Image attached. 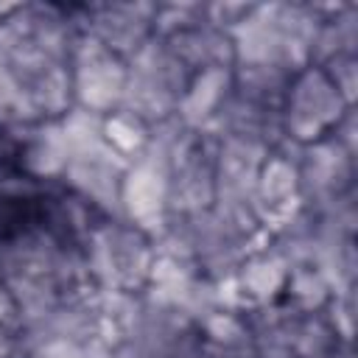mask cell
Wrapping results in <instances>:
<instances>
[{
	"label": "cell",
	"instance_id": "cell-6",
	"mask_svg": "<svg viewBox=\"0 0 358 358\" xmlns=\"http://www.w3.org/2000/svg\"><path fill=\"white\" fill-rule=\"evenodd\" d=\"M157 3H87L73 6L81 34L98 39L120 59H131L148 39H154Z\"/></svg>",
	"mask_w": 358,
	"mask_h": 358
},
{
	"label": "cell",
	"instance_id": "cell-5",
	"mask_svg": "<svg viewBox=\"0 0 358 358\" xmlns=\"http://www.w3.org/2000/svg\"><path fill=\"white\" fill-rule=\"evenodd\" d=\"M70 76H73V98L76 106L106 117L115 109H120L129 64L117 53L106 50L98 39L78 34L73 50H70Z\"/></svg>",
	"mask_w": 358,
	"mask_h": 358
},
{
	"label": "cell",
	"instance_id": "cell-14",
	"mask_svg": "<svg viewBox=\"0 0 358 358\" xmlns=\"http://www.w3.org/2000/svg\"><path fill=\"white\" fill-rule=\"evenodd\" d=\"M101 129H103V140L109 143V148H115L129 162L145 148L148 131H151L148 123H143L140 117H134L126 109H115L112 115H106Z\"/></svg>",
	"mask_w": 358,
	"mask_h": 358
},
{
	"label": "cell",
	"instance_id": "cell-13",
	"mask_svg": "<svg viewBox=\"0 0 358 358\" xmlns=\"http://www.w3.org/2000/svg\"><path fill=\"white\" fill-rule=\"evenodd\" d=\"M280 299L299 313H316L327 308V302L333 299V288L316 266H294L288 268V280Z\"/></svg>",
	"mask_w": 358,
	"mask_h": 358
},
{
	"label": "cell",
	"instance_id": "cell-11",
	"mask_svg": "<svg viewBox=\"0 0 358 358\" xmlns=\"http://www.w3.org/2000/svg\"><path fill=\"white\" fill-rule=\"evenodd\" d=\"M67 140L59 120L36 123L25 131L17 148V173L28 176L31 182L50 185L59 182L67 165Z\"/></svg>",
	"mask_w": 358,
	"mask_h": 358
},
{
	"label": "cell",
	"instance_id": "cell-9",
	"mask_svg": "<svg viewBox=\"0 0 358 358\" xmlns=\"http://www.w3.org/2000/svg\"><path fill=\"white\" fill-rule=\"evenodd\" d=\"M288 280V263L263 241L255 246L238 266L232 277V288L238 296V308H255V305H268L282 296Z\"/></svg>",
	"mask_w": 358,
	"mask_h": 358
},
{
	"label": "cell",
	"instance_id": "cell-10",
	"mask_svg": "<svg viewBox=\"0 0 358 358\" xmlns=\"http://www.w3.org/2000/svg\"><path fill=\"white\" fill-rule=\"evenodd\" d=\"M159 39V36H157ZM168 48L179 56V62L196 76V73H204V70H227V67H235V42H232V34L207 22V14L204 20H199L196 25L173 34V36H165Z\"/></svg>",
	"mask_w": 358,
	"mask_h": 358
},
{
	"label": "cell",
	"instance_id": "cell-15",
	"mask_svg": "<svg viewBox=\"0 0 358 358\" xmlns=\"http://www.w3.org/2000/svg\"><path fill=\"white\" fill-rule=\"evenodd\" d=\"M319 67L330 81L333 87L341 92V98L355 106V87H358V53H341V56H333L322 64H313Z\"/></svg>",
	"mask_w": 358,
	"mask_h": 358
},
{
	"label": "cell",
	"instance_id": "cell-2",
	"mask_svg": "<svg viewBox=\"0 0 358 358\" xmlns=\"http://www.w3.org/2000/svg\"><path fill=\"white\" fill-rule=\"evenodd\" d=\"M126 90L120 109L131 112L143 123L154 126L176 117L179 98L185 95L193 73L179 62L165 39H148L129 62Z\"/></svg>",
	"mask_w": 358,
	"mask_h": 358
},
{
	"label": "cell",
	"instance_id": "cell-7",
	"mask_svg": "<svg viewBox=\"0 0 358 358\" xmlns=\"http://www.w3.org/2000/svg\"><path fill=\"white\" fill-rule=\"evenodd\" d=\"M299 173L294 159V143L282 140L260 165L255 179V207L266 232L282 224L299 207Z\"/></svg>",
	"mask_w": 358,
	"mask_h": 358
},
{
	"label": "cell",
	"instance_id": "cell-3",
	"mask_svg": "<svg viewBox=\"0 0 358 358\" xmlns=\"http://www.w3.org/2000/svg\"><path fill=\"white\" fill-rule=\"evenodd\" d=\"M352 106L341 98V92L333 87V81L313 64L302 67L280 106V126L282 137L294 145H308L316 140H324L333 134V129L341 123V117Z\"/></svg>",
	"mask_w": 358,
	"mask_h": 358
},
{
	"label": "cell",
	"instance_id": "cell-8",
	"mask_svg": "<svg viewBox=\"0 0 358 358\" xmlns=\"http://www.w3.org/2000/svg\"><path fill=\"white\" fill-rule=\"evenodd\" d=\"M120 213L148 235L162 227L168 218V173L157 162L145 157L129 162L120 185Z\"/></svg>",
	"mask_w": 358,
	"mask_h": 358
},
{
	"label": "cell",
	"instance_id": "cell-12",
	"mask_svg": "<svg viewBox=\"0 0 358 358\" xmlns=\"http://www.w3.org/2000/svg\"><path fill=\"white\" fill-rule=\"evenodd\" d=\"M232 92V67L227 70H204V73H196L185 90V95L179 98V106H176V117L196 129V131H204L215 115L221 112V106L227 103Z\"/></svg>",
	"mask_w": 358,
	"mask_h": 358
},
{
	"label": "cell",
	"instance_id": "cell-16",
	"mask_svg": "<svg viewBox=\"0 0 358 358\" xmlns=\"http://www.w3.org/2000/svg\"><path fill=\"white\" fill-rule=\"evenodd\" d=\"M81 355H84V347H78V344H67V341H45V344L31 347L22 358H81Z\"/></svg>",
	"mask_w": 358,
	"mask_h": 358
},
{
	"label": "cell",
	"instance_id": "cell-1",
	"mask_svg": "<svg viewBox=\"0 0 358 358\" xmlns=\"http://www.w3.org/2000/svg\"><path fill=\"white\" fill-rule=\"evenodd\" d=\"M81 249L95 291H145L157 249L154 238L137 224L103 218Z\"/></svg>",
	"mask_w": 358,
	"mask_h": 358
},
{
	"label": "cell",
	"instance_id": "cell-4",
	"mask_svg": "<svg viewBox=\"0 0 358 358\" xmlns=\"http://www.w3.org/2000/svg\"><path fill=\"white\" fill-rule=\"evenodd\" d=\"M294 159L302 207L322 213L347 199H355V154H350L333 137L294 145Z\"/></svg>",
	"mask_w": 358,
	"mask_h": 358
}]
</instances>
